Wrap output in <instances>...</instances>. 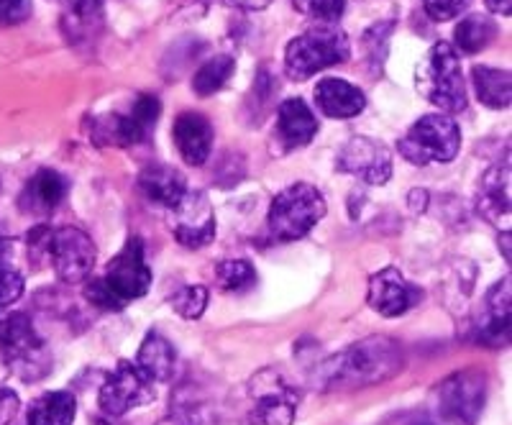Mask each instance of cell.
Returning <instances> with one entry per match:
<instances>
[{
    "mask_svg": "<svg viewBox=\"0 0 512 425\" xmlns=\"http://www.w3.org/2000/svg\"><path fill=\"white\" fill-rule=\"evenodd\" d=\"M487 397V377L477 369L456 372L433 392V408L446 425H477Z\"/></svg>",
    "mask_w": 512,
    "mask_h": 425,
    "instance_id": "cell-7",
    "label": "cell"
},
{
    "mask_svg": "<svg viewBox=\"0 0 512 425\" xmlns=\"http://www.w3.org/2000/svg\"><path fill=\"white\" fill-rule=\"evenodd\" d=\"M461 149V131L448 113H428L400 139V154L415 167L451 162Z\"/></svg>",
    "mask_w": 512,
    "mask_h": 425,
    "instance_id": "cell-5",
    "label": "cell"
},
{
    "mask_svg": "<svg viewBox=\"0 0 512 425\" xmlns=\"http://www.w3.org/2000/svg\"><path fill=\"white\" fill-rule=\"evenodd\" d=\"M105 21L103 0H75L72 8L62 16L64 39L70 44H85L100 34Z\"/></svg>",
    "mask_w": 512,
    "mask_h": 425,
    "instance_id": "cell-23",
    "label": "cell"
},
{
    "mask_svg": "<svg viewBox=\"0 0 512 425\" xmlns=\"http://www.w3.org/2000/svg\"><path fill=\"white\" fill-rule=\"evenodd\" d=\"M395 24H377L364 34V49H367V59L374 67H379L382 72L384 54H387V39H390Z\"/></svg>",
    "mask_w": 512,
    "mask_h": 425,
    "instance_id": "cell-33",
    "label": "cell"
},
{
    "mask_svg": "<svg viewBox=\"0 0 512 425\" xmlns=\"http://www.w3.org/2000/svg\"><path fill=\"white\" fill-rule=\"evenodd\" d=\"M175 221L172 233L185 249H203L216 239V216L205 193H190L175 205Z\"/></svg>",
    "mask_w": 512,
    "mask_h": 425,
    "instance_id": "cell-14",
    "label": "cell"
},
{
    "mask_svg": "<svg viewBox=\"0 0 512 425\" xmlns=\"http://www.w3.org/2000/svg\"><path fill=\"white\" fill-rule=\"evenodd\" d=\"M159 425H187L185 420H175V418H169V420H162Z\"/></svg>",
    "mask_w": 512,
    "mask_h": 425,
    "instance_id": "cell-41",
    "label": "cell"
},
{
    "mask_svg": "<svg viewBox=\"0 0 512 425\" xmlns=\"http://www.w3.org/2000/svg\"><path fill=\"white\" fill-rule=\"evenodd\" d=\"M233 70H236V62H233L228 54L208 59V62L195 72V77H192V90H195L200 98H208V95L218 93V90L231 80Z\"/></svg>",
    "mask_w": 512,
    "mask_h": 425,
    "instance_id": "cell-28",
    "label": "cell"
},
{
    "mask_svg": "<svg viewBox=\"0 0 512 425\" xmlns=\"http://www.w3.org/2000/svg\"><path fill=\"white\" fill-rule=\"evenodd\" d=\"M474 88H477L479 100H482L487 108H510L512 100V85H510V72L507 70H495V67H474Z\"/></svg>",
    "mask_w": 512,
    "mask_h": 425,
    "instance_id": "cell-26",
    "label": "cell"
},
{
    "mask_svg": "<svg viewBox=\"0 0 512 425\" xmlns=\"http://www.w3.org/2000/svg\"><path fill=\"white\" fill-rule=\"evenodd\" d=\"M367 300L379 315L397 318V315H405L423 300V290L405 280L397 267H384L382 272L372 274Z\"/></svg>",
    "mask_w": 512,
    "mask_h": 425,
    "instance_id": "cell-15",
    "label": "cell"
},
{
    "mask_svg": "<svg viewBox=\"0 0 512 425\" xmlns=\"http://www.w3.org/2000/svg\"><path fill=\"white\" fill-rule=\"evenodd\" d=\"M315 103L328 118H354L364 111L367 98L356 85L338 77H326L315 88Z\"/></svg>",
    "mask_w": 512,
    "mask_h": 425,
    "instance_id": "cell-20",
    "label": "cell"
},
{
    "mask_svg": "<svg viewBox=\"0 0 512 425\" xmlns=\"http://www.w3.org/2000/svg\"><path fill=\"white\" fill-rule=\"evenodd\" d=\"M18 408H21V400L13 390L8 387H0V425H8L16 418Z\"/></svg>",
    "mask_w": 512,
    "mask_h": 425,
    "instance_id": "cell-37",
    "label": "cell"
},
{
    "mask_svg": "<svg viewBox=\"0 0 512 425\" xmlns=\"http://www.w3.org/2000/svg\"><path fill=\"white\" fill-rule=\"evenodd\" d=\"M336 167L338 172L359 177L367 185H384L392 177V154L379 141L356 136L341 149Z\"/></svg>",
    "mask_w": 512,
    "mask_h": 425,
    "instance_id": "cell-13",
    "label": "cell"
},
{
    "mask_svg": "<svg viewBox=\"0 0 512 425\" xmlns=\"http://www.w3.org/2000/svg\"><path fill=\"white\" fill-rule=\"evenodd\" d=\"M497 36V24L492 18L482 16V13H474V16L461 18V24L456 26L454 39L456 47L466 54H477L482 49H487Z\"/></svg>",
    "mask_w": 512,
    "mask_h": 425,
    "instance_id": "cell-27",
    "label": "cell"
},
{
    "mask_svg": "<svg viewBox=\"0 0 512 425\" xmlns=\"http://www.w3.org/2000/svg\"><path fill=\"white\" fill-rule=\"evenodd\" d=\"M24 274L18 272L11 262H6V257L0 254V310L8 308V305L18 303L21 295H24Z\"/></svg>",
    "mask_w": 512,
    "mask_h": 425,
    "instance_id": "cell-32",
    "label": "cell"
},
{
    "mask_svg": "<svg viewBox=\"0 0 512 425\" xmlns=\"http://www.w3.org/2000/svg\"><path fill=\"white\" fill-rule=\"evenodd\" d=\"M208 297V290L203 285H185L169 297V305L187 321H198L200 315L205 313V308H208Z\"/></svg>",
    "mask_w": 512,
    "mask_h": 425,
    "instance_id": "cell-30",
    "label": "cell"
},
{
    "mask_svg": "<svg viewBox=\"0 0 512 425\" xmlns=\"http://www.w3.org/2000/svg\"><path fill=\"white\" fill-rule=\"evenodd\" d=\"M349 57L351 47L344 29H338L336 24H318L287 44L285 75L295 82H305L320 70L344 65Z\"/></svg>",
    "mask_w": 512,
    "mask_h": 425,
    "instance_id": "cell-3",
    "label": "cell"
},
{
    "mask_svg": "<svg viewBox=\"0 0 512 425\" xmlns=\"http://www.w3.org/2000/svg\"><path fill=\"white\" fill-rule=\"evenodd\" d=\"M423 425H425V423H423Z\"/></svg>",
    "mask_w": 512,
    "mask_h": 425,
    "instance_id": "cell-42",
    "label": "cell"
},
{
    "mask_svg": "<svg viewBox=\"0 0 512 425\" xmlns=\"http://www.w3.org/2000/svg\"><path fill=\"white\" fill-rule=\"evenodd\" d=\"M479 338L489 346H502L510 341V277L497 282L484 300V318Z\"/></svg>",
    "mask_w": 512,
    "mask_h": 425,
    "instance_id": "cell-21",
    "label": "cell"
},
{
    "mask_svg": "<svg viewBox=\"0 0 512 425\" xmlns=\"http://www.w3.org/2000/svg\"><path fill=\"white\" fill-rule=\"evenodd\" d=\"M277 134L285 149L308 146L318 134V118L310 111V105L300 98H290L280 105L277 113Z\"/></svg>",
    "mask_w": 512,
    "mask_h": 425,
    "instance_id": "cell-19",
    "label": "cell"
},
{
    "mask_svg": "<svg viewBox=\"0 0 512 425\" xmlns=\"http://www.w3.org/2000/svg\"><path fill=\"white\" fill-rule=\"evenodd\" d=\"M228 3L244 8V11H264L272 0H228Z\"/></svg>",
    "mask_w": 512,
    "mask_h": 425,
    "instance_id": "cell-38",
    "label": "cell"
},
{
    "mask_svg": "<svg viewBox=\"0 0 512 425\" xmlns=\"http://www.w3.org/2000/svg\"><path fill=\"white\" fill-rule=\"evenodd\" d=\"M85 297H88V300L95 305V308L108 310V313H121V310L126 308V305H123L121 300H118V297L113 295L111 287L105 285L103 277H100V280H90L88 285H85Z\"/></svg>",
    "mask_w": 512,
    "mask_h": 425,
    "instance_id": "cell-34",
    "label": "cell"
},
{
    "mask_svg": "<svg viewBox=\"0 0 512 425\" xmlns=\"http://www.w3.org/2000/svg\"><path fill=\"white\" fill-rule=\"evenodd\" d=\"M0 346L6 351L8 367L26 382L47 377L52 361H49L47 344L36 333L29 315L11 313L0 315Z\"/></svg>",
    "mask_w": 512,
    "mask_h": 425,
    "instance_id": "cell-6",
    "label": "cell"
},
{
    "mask_svg": "<svg viewBox=\"0 0 512 425\" xmlns=\"http://www.w3.org/2000/svg\"><path fill=\"white\" fill-rule=\"evenodd\" d=\"M326 210V198L318 187L308 185V182H297L272 200L269 231H272L274 239L280 241L303 239L313 231V226H318V221H323Z\"/></svg>",
    "mask_w": 512,
    "mask_h": 425,
    "instance_id": "cell-4",
    "label": "cell"
},
{
    "mask_svg": "<svg viewBox=\"0 0 512 425\" xmlns=\"http://www.w3.org/2000/svg\"><path fill=\"white\" fill-rule=\"evenodd\" d=\"M487 8L492 13H500V16H510L512 11V0H484Z\"/></svg>",
    "mask_w": 512,
    "mask_h": 425,
    "instance_id": "cell-39",
    "label": "cell"
},
{
    "mask_svg": "<svg viewBox=\"0 0 512 425\" xmlns=\"http://www.w3.org/2000/svg\"><path fill=\"white\" fill-rule=\"evenodd\" d=\"M34 6L31 0H0V26H18L29 21Z\"/></svg>",
    "mask_w": 512,
    "mask_h": 425,
    "instance_id": "cell-35",
    "label": "cell"
},
{
    "mask_svg": "<svg viewBox=\"0 0 512 425\" xmlns=\"http://www.w3.org/2000/svg\"><path fill=\"white\" fill-rule=\"evenodd\" d=\"M44 259L52 264L54 274L64 285H77L93 274L98 251L82 228L62 226L49 228L47 241H44Z\"/></svg>",
    "mask_w": 512,
    "mask_h": 425,
    "instance_id": "cell-8",
    "label": "cell"
},
{
    "mask_svg": "<svg viewBox=\"0 0 512 425\" xmlns=\"http://www.w3.org/2000/svg\"><path fill=\"white\" fill-rule=\"evenodd\" d=\"M249 397L254 402L256 425H292L295 410L300 405V390L280 369H262L249 382Z\"/></svg>",
    "mask_w": 512,
    "mask_h": 425,
    "instance_id": "cell-10",
    "label": "cell"
},
{
    "mask_svg": "<svg viewBox=\"0 0 512 425\" xmlns=\"http://www.w3.org/2000/svg\"><path fill=\"white\" fill-rule=\"evenodd\" d=\"M70 193V182L64 180L54 169H39L21 195V210L24 213H34V216H49L62 205V200Z\"/></svg>",
    "mask_w": 512,
    "mask_h": 425,
    "instance_id": "cell-17",
    "label": "cell"
},
{
    "mask_svg": "<svg viewBox=\"0 0 512 425\" xmlns=\"http://www.w3.org/2000/svg\"><path fill=\"white\" fill-rule=\"evenodd\" d=\"M136 364L152 382H167L175 374L177 351L169 338H164L159 331H149L139 346Z\"/></svg>",
    "mask_w": 512,
    "mask_h": 425,
    "instance_id": "cell-22",
    "label": "cell"
},
{
    "mask_svg": "<svg viewBox=\"0 0 512 425\" xmlns=\"http://www.w3.org/2000/svg\"><path fill=\"white\" fill-rule=\"evenodd\" d=\"M157 397L154 382L146 377L134 361L121 359L108 377H105L103 387H100L98 405L105 415H126L134 408L149 405Z\"/></svg>",
    "mask_w": 512,
    "mask_h": 425,
    "instance_id": "cell-11",
    "label": "cell"
},
{
    "mask_svg": "<svg viewBox=\"0 0 512 425\" xmlns=\"http://www.w3.org/2000/svg\"><path fill=\"white\" fill-rule=\"evenodd\" d=\"M172 136H175V144L180 149L182 159L192 167H200V164L208 162L210 149H213V126H210L208 118L203 113L187 111L180 113L175 121V129H172Z\"/></svg>",
    "mask_w": 512,
    "mask_h": 425,
    "instance_id": "cell-16",
    "label": "cell"
},
{
    "mask_svg": "<svg viewBox=\"0 0 512 425\" xmlns=\"http://www.w3.org/2000/svg\"><path fill=\"white\" fill-rule=\"evenodd\" d=\"M292 6L318 24H336L344 16L346 0H292Z\"/></svg>",
    "mask_w": 512,
    "mask_h": 425,
    "instance_id": "cell-31",
    "label": "cell"
},
{
    "mask_svg": "<svg viewBox=\"0 0 512 425\" xmlns=\"http://www.w3.org/2000/svg\"><path fill=\"white\" fill-rule=\"evenodd\" d=\"M415 85L428 103L441 108V113H461L469 103L459 52L448 41L433 44L428 54L420 59L415 70Z\"/></svg>",
    "mask_w": 512,
    "mask_h": 425,
    "instance_id": "cell-2",
    "label": "cell"
},
{
    "mask_svg": "<svg viewBox=\"0 0 512 425\" xmlns=\"http://www.w3.org/2000/svg\"><path fill=\"white\" fill-rule=\"evenodd\" d=\"M469 3L472 0H423V8L433 21H451V18L461 16Z\"/></svg>",
    "mask_w": 512,
    "mask_h": 425,
    "instance_id": "cell-36",
    "label": "cell"
},
{
    "mask_svg": "<svg viewBox=\"0 0 512 425\" xmlns=\"http://www.w3.org/2000/svg\"><path fill=\"white\" fill-rule=\"evenodd\" d=\"M8 374H11V367H8L6 351H3V346H0V379L8 377Z\"/></svg>",
    "mask_w": 512,
    "mask_h": 425,
    "instance_id": "cell-40",
    "label": "cell"
},
{
    "mask_svg": "<svg viewBox=\"0 0 512 425\" xmlns=\"http://www.w3.org/2000/svg\"><path fill=\"white\" fill-rule=\"evenodd\" d=\"M75 415L77 400L72 392H47L31 405L29 425H72Z\"/></svg>",
    "mask_w": 512,
    "mask_h": 425,
    "instance_id": "cell-25",
    "label": "cell"
},
{
    "mask_svg": "<svg viewBox=\"0 0 512 425\" xmlns=\"http://www.w3.org/2000/svg\"><path fill=\"white\" fill-rule=\"evenodd\" d=\"M103 282L111 287V292L123 305H128L131 300H139V297L149 292V287H152V269L146 264L144 241L139 236H131L126 246L118 251V257L111 259V264L105 269Z\"/></svg>",
    "mask_w": 512,
    "mask_h": 425,
    "instance_id": "cell-12",
    "label": "cell"
},
{
    "mask_svg": "<svg viewBox=\"0 0 512 425\" xmlns=\"http://www.w3.org/2000/svg\"><path fill=\"white\" fill-rule=\"evenodd\" d=\"M405 367V351L390 336H369L341 354L323 361L315 372L320 390H364L397 377Z\"/></svg>",
    "mask_w": 512,
    "mask_h": 425,
    "instance_id": "cell-1",
    "label": "cell"
},
{
    "mask_svg": "<svg viewBox=\"0 0 512 425\" xmlns=\"http://www.w3.org/2000/svg\"><path fill=\"white\" fill-rule=\"evenodd\" d=\"M162 113V103L154 95H139L128 113H108L95 118L90 139L98 146H136L149 139Z\"/></svg>",
    "mask_w": 512,
    "mask_h": 425,
    "instance_id": "cell-9",
    "label": "cell"
},
{
    "mask_svg": "<svg viewBox=\"0 0 512 425\" xmlns=\"http://www.w3.org/2000/svg\"><path fill=\"white\" fill-rule=\"evenodd\" d=\"M223 292H246L256 285V269L246 259H226L216 269Z\"/></svg>",
    "mask_w": 512,
    "mask_h": 425,
    "instance_id": "cell-29",
    "label": "cell"
},
{
    "mask_svg": "<svg viewBox=\"0 0 512 425\" xmlns=\"http://www.w3.org/2000/svg\"><path fill=\"white\" fill-rule=\"evenodd\" d=\"M479 213L492 223H502V216L510 221V169L507 167L495 169L484 177Z\"/></svg>",
    "mask_w": 512,
    "mask_h": 425,
    "instance_id": "cell-24",
    "label": "cell"
},
{
    "mask_svg": "<svg viewBox=\"0 0 512 425\" xmlns=\"http://www.w3.org/2000/svg\"><path fill=\"white\" fill-rule=\"evenodd\" d=\"M139 190L149 203L162 205V208H175L187 193V182L182 172L167 164H149L139 175Z\"/></svg>",
    "mask_w": 512,
    "mask_h": 425,
    "instance_id": "cell-18",
    "label": "cell"
}]
</instances>
